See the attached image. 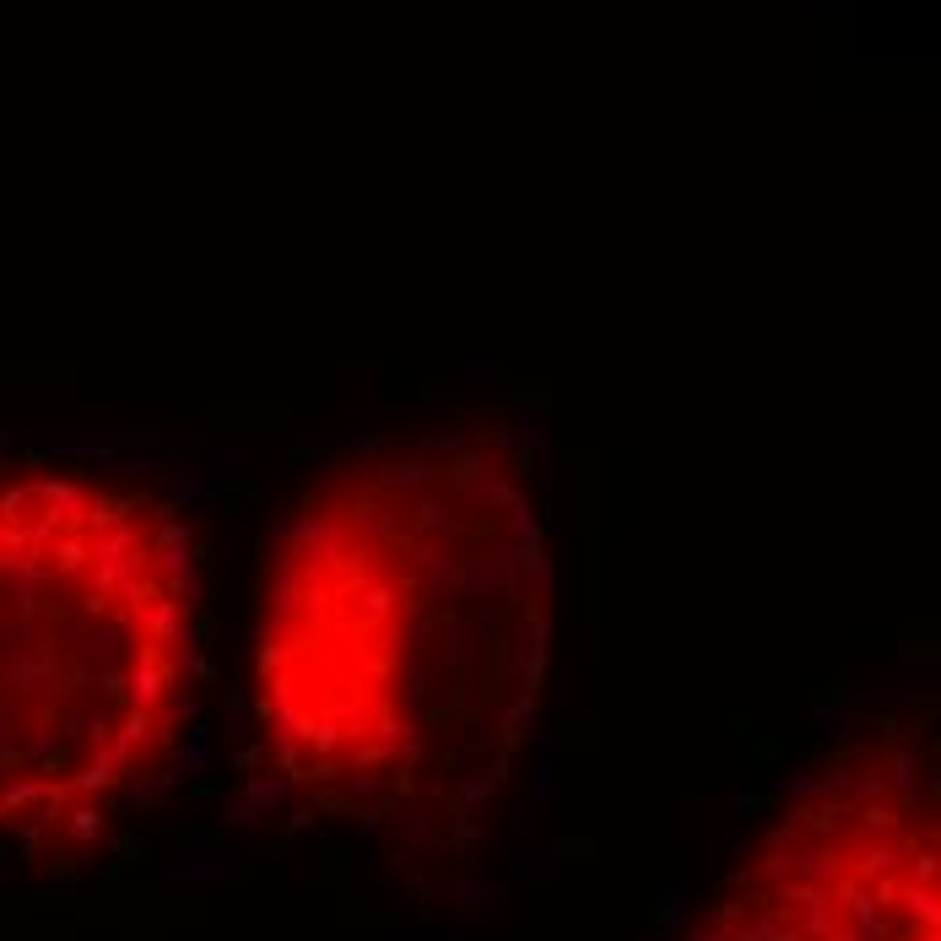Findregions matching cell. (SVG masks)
I'll use <instances>...</instances> for the list:
<instances>
[{"mask_svg": "<svg viewBox=\"0 0 941 941\" xmlns=\"http://www.w3.org/2000/svg\"><path fill=\"white\" fill-rule=\"evenodd\" d=\"M552 644L530 444L498 428L341 455L271 541L249 725L298 806L444 828L514 774Z\"/></svg>", "mask_w": 941, "mask_h": 941, "instance_id": "6da1fadb", "label": "cell"}, {"mask_svg": "<svg viewBox=\"0 0 941 941\" xmlns=\"http://www.w3.org/2000/svg\"><path fill=\"white\" fill-rule=\"evenodd\" d=\"M195 660L174 503L76 466L0 471V833L98 839L174 763Z\"/></svg>", "mask_w": 941, "mask_h": 941, "instance_id": "7a4b0ae2", "label": "cell"}, {"mask_svg": "<svg viewBox=\"0 0 941 941\" xmlns=\"http://www.w3.org/2000/svg\"><path fill=\"white\" fill-rule=\"evenodd\" d=\"M931 720L828 752L720 877L682 941H941Z\"/></svg>", "mask_w": 941, "mask_h": 941, "instance_id": "3957f363", "label": "cell"}]
</instances>
